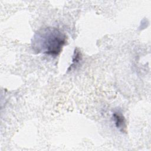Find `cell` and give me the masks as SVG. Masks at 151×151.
<instances>
[{
    "mask_svg": "<svg viewBox=\"0 0 151 151\" xmlns=\"http://www.w3.org/2000/svg\"><path fill=\"white\" fill-rule=\"evenodd\" d=\"M66 41L67 37L64 32L58 28L48 27L35 33L32 46L38 53L55 56L61 52Z\"/></svg>",
    "mask_w": 151,
    "mask_h": 151,
    "instance_id": "6da1fadb",
    "label": "cell"
},
{
    "mask_svg": "<svg viewBox=\"0 0 151 151\" xmlns=\"http://www.w3.org/2000/svg\"><path fill=\"white\" fill-rule=\"evenodd\" d=\"M81 60V53L80 51H77V50H75L73 58V63L70 65V68L71 69L73 67H76L77 65V64L80 63V61Z\"/></svg>",
    "mask_w": 151,
    "mask_h": 151,
    "instance_id": "3957f363",
    "label": "cell"
},
{
    "mask_svg": "<svg viewBox=\"0 0 151 151\" xmlns=\"http://www.w3.org/2000/svg\"><path fill=\"white\" fill-rule=\"evenodd\" d=\"M113 119L116 127L122 132H126V124L124 116L119 111H116L113 113Z\"/></svg>",
    "mask_w": 151,
    "mask_h": 151,
    "instance_id": "7a4b0ae2",
    "label": "cell"
}]
</instances>
